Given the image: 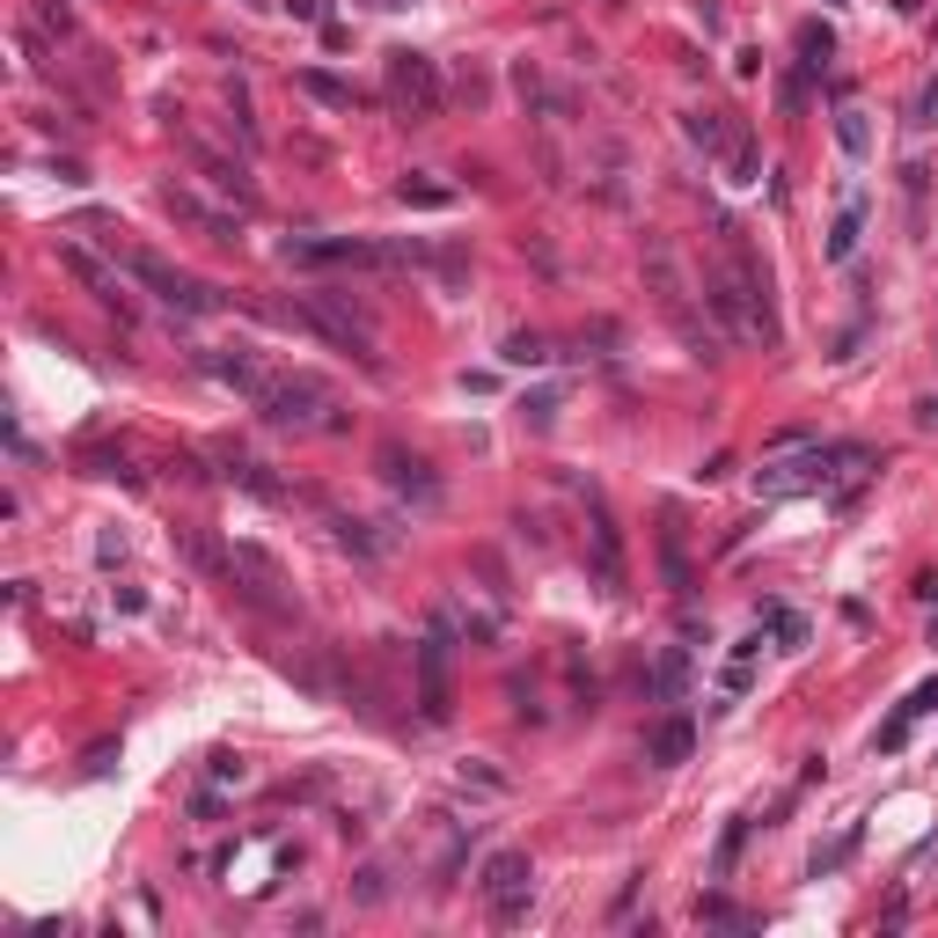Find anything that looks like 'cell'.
Segmentation results:
<instances>
[{
    "label": "cell",
    "instance_id": "obj_1",
    "mask_svg": "<svg viewBox=\"0 0 938 938\" xmlns=\"http://www.w3.org/2000/svg\"><path fill=\"white\" fill-rule=\"evenodd\" d=\"M301 323L316 330V338H330V345L345 352V360H360L367 374H382V352H374V323L360 316V308L345 301V294H301Z\"/></svg>",
    "mask_w": 938,
    "mask_h": 938
},
{
    "label": "cell",
    "instance_id": "obj_2",
    "mask_svg": "<svg viewBox=\"0 0 938 938\" xmlns=\"http://www.w3.org/2000/svg\"><path fill=\"white\" fill-rule=\"evenodd\" d=\"M388 103H396V118L433 125L440 118V66H433L426 52L396 44V52H388Z\"/></svg>",
    "mask_w": 938,
    "mask_h": 938
},
{
    "label": "cell",
    "instance_id": "obj_3",
    "mask_svg": "<svg viewBox=\"0 0 938 938\" xmlns=\"http://www.w3.org/2000/svg\"><path fill=\"white\" fill-rule=\"evenodd\" d=\"M125 271H132L140 286H154V301H169L177 316H213V308H221V294H213V286L191 279V271H177L169 257H154V249H132V257H125Z\"/></svg>",
    "mask_w": 938,
    "mask_h": 938
},
{
    "label": "cell",
    "instance_id": "obj_4",
    "mask_svg": "<svg viewBox=\"0 0 938 938\" xmlns=\"http://www.w3.org/2000/svg\"><path fill=\"white\" fill-rule=\"evenodd\" d=\"M529 880H535V873H529V851H491V857H484L477 895L491 902V924H507V931H513V924L529 917Z\"/></svg>",
    "mask_w": 938,
    "mask_h": 938
},
{
    "label": "cell",
    "instance_id": "obj_5",
    "mask_svg": "<svg viewBox=\"0 0 938 938\" xmlns=\"http://www.w3.org/2000/svg\"><path fill=\"white\" fill-rule=\"evenodd\" d=\"M448 668H455V631H448V616H433V631L418 638V712H426L433 726L455 712V682H448Z\"/></svg>",
    "mask_w": 938,
    "mask_h": 938
},
{
    "label": "cell",
    "instance_id": "obj_6",
    "mask_svg": "<svg viewBox=\"0 0 938 938\" xmlns=\"http://www.w3.org/2000/svg\"><path fill=\"white\" fill-rule=\"evenodd\" d=\"M374 469H382V484L396 491V499H411L418 513H433L440 499H448V484L433 477V462H426V455H411V448H382V455H374Z\"/></svg>",
    "mask_w": 938,
    "mask_h": 938
},
{
    "label": "cell",
    "instance_id": "obj_7",
    "mask_svg": "<svg viewBox=\"0 0 938 938\" xmlns=\"http://www.w3.org/2000/svg\"><path fill=\"white\" fill-rule=\"evenodd\" d=\"M227 572H235V587L249 594V601H257V609H271V616H294V601H286V572L271 565L265 551H257V543H235V551H227Z\"/></svg>",
    "mask_w": 938,
    "mask_h": 938
},
{
    "label": "cell",
    "instance_id": "obj_8",
    "mask_svg": "<svg viewBox=\"0 0 938 938\" xmlns=\"http://www.w3.org/2000/svg\"><path fill=\"white\" fill-rule=\"evenodd\" d=\"M257 404H265V418L271 426H316V411H330V388L323 382H279V388H265V396H257Z\"/></svg>",
    "mask_w": 938,
    "mask_h": 938
},
{
    "label": "cell",
    "instance_id": "obj_9",
    "mask_svg": "<svg viewBox=\"0 0 938 938\" xmlns=\"http://www.w3.org/2000/svg\"><path fill=\"white\" fill-rule=\"evenodd\" d=\"M60 265H66V271H74V279H82V286H88V294H96V301H103V308H118L125 323H132V294H125V286H118V279H110V271H103V265H96V257H88V249H74V243H60Z\"/></svg>",
    "mask_w": 938,
    "mask_h": 938
},
{
    "label": "cell",
    "instance_id": "obj_10",
    "mask_svg": "<svg viewBox=\"0 0 938 938\" xmlns=\"http://www.w3.org/2000/svg\"><path fill=\"white\" fill-rule=\"evenodd\" d=\"M594 579L601 594H623V535H616L609 507H594Z\"/></svg>",
    "mask_w": 938,
    "mask_h": 938
},
{
    "label": "cell",
    "instance_id": "obj_11",
    "mask_svg": "<svg viewBox=\"0 0 938 938\" xmlns=\"http://www.w3.org/2000/svg\"><path fill=\"white\" fill-rule=\"evenodd\" d=\"M162 205H169V213H177V221H191V227H199V235H213V243H235V221H227V213H213V205H205L199 191L169 184V191H162Z\"/></svg>",
    "mask_w": 938,
    "mask_h": 938
},
{
    "label": "cell",
    "instance_id": "obj_12",
    "mask_svg": "<svg viewBox=\"0 0 938 938\" xmlns=\"http://www.w3.org/2000/svg\"><path fill=\"white\" fill-rule=\"evenodd\" d=\"M690 748H696V726H690V718H660V726H653V740H646V755H653L660 770L690 763Z\"/></svg>",
    "mask_w": 938,
    "mask_h": 938
},
{
    "label": "cell",
    "instance_id": "obj_13",
    "mask_svg": "<svg viewBox=\"0 0 938 938\" xmlns=\"http://www.w3.org/2000/svg\"><path fill=\"white\" fill-rule=\"evenodd\" d=\"M227 484H243L249 499H265V507H279V499H286V484L271 477L265 462H249V455H227Z\"/></svg>",
    "mask_w": 938,
    "mask_h": 938
},
{
    "label": "cell",
    "instance_id": "obj_14",
    "mask_svg": "<svg viewBox=\"0 0 938 938\" xmlns=\"http://www.w3.org/2000/svg\"><path fill=\"white\" fill-rule=\"evenodd\" d=\"M199 367H205V374H221V382H227V388H243V396H265V388H271L265 374H257V360H243V352H235V360H227V352H205Z\"/></svg>",
    "mask_w": 938,
    "mask_h": 938
},
{
    "label": "cell",
    "instance_id": "obj_15",
    "mask_svg": "<svg viewBox=\"0 0 938 938\" xmlns=\"http://www.w3.org/2000/svg\"><path fill=\"white\" fill-rule=\"evenodd\" d=\"M931 704H938V682H924V690H917V696H909V704H902V712H895V718H887V726H880V740H873V748H887V755H895V748H902V740H909V726H917V718H924V712H931Z\"/></svg>",
    "mask_w": 938,
    "mask_h": 938
},
{
    "label": "cell",
    "instance_id": "obj_16",
    "mask_svg": "<svg viewBox=\"0 0 938 938\" xmlns=\"http://www.w3.org/2000/svg\"><path fill=\"white\" fill-rule=\"evenodd\" d=\"M857 235H865V199H843V213H836V227H829V265H843V257H851L857 249Z\"/></svg>",
    "mask_w": 938,
    "mask_h": 938
},
{
    "label": "cell",
    "instance_id": "obj_17",
    "mask_svg": "<svg viewBox=\"0 0 938 938\" xmlns=\"http://www.w3.org/2000/svg\"><path fill=\"white\" fill-rule=\"evenodd\" d=\"M191 162L205 169V184H221V191H227L235 205H249V199H257V191H249V177H243L235 162H221V154H205V147H191Z\"/></svg>",
    "mask_w": 938,
    "mask_h": 938
},
{
    "label": "cell",
    "instance_id": "obj_18",
    "mask_svg": "<svg viewBox=\"0 0 938 938\" xmlns=\"http://www.w3.org/2000/svg\"><path fill=\"white\" fill-rule=\"evenodd\" d=\"M682 690H690V646H668L660 668H653V696H660V704H674Z\"/></svg>",
    "mask_w": 938,
    "mask_h": 938
},
{
    "label": "cell",
    "instance_id": "obj_19",
    "mask_svg": "<svg viewBox=\"0 0 938 938\" xmlns=\"http://www.w3.org/2000/svg\"><path fill=\"white\" fill-rule=\"evenodd\" d=\"M660 565H668V587L674 594H690V557H682V529H674V521L660 529Z\"/></svg>",
    "mask_w": 938,
    "mask_h": 938
},
{
    "label": "cell",
    "instance_id": "obj_20",
    "mask_svg": "<svg viewBox=\"0 0 938 938\" xmlns=\"http://www.w3.org/2000/svg\"><path fill=\"white\" fill-rule=\"evenodd\" d=\"M301 88H308L316 103H330V110H352V88L338 82V74H323V66H308V74H301Z\"/></svg>",
    "mask_w": 938,
    "mask_h": 938
},
{
    "label": "cell",
    "instance_id": "obj_21",
    "mask_svg": "<svg viewBox=\"0 0 938 938\" xmlns=\"http://www.w3.org/2000/svg\"><path fill=\"white\" fill-rule=\"evenodd\" d=\"M740 843H748V821H726V836H718V857H712V880H734Z\"/></svg>",
    "mask_w": 938,
    "mask_h": 938
},
{
    "label": "cell",
    "instance_id": "obj_22",
    "mask_svg": "<svg viewBox=\"0 0 938 938\" xmlns=\"http://www.w3.org/2000/svg\"><path fill=\"white\" fill-rule=\"evenodd\" d=\"M330 529H338V543H345V551H360V557H382V551H388L382 535H367V521H345V513H338Z\"/></svg>",
    "mask_w": 938,
    "mask_h": 938
},
{
    "label": "cell",
    "instance_id": "obj_23",
    "mask_svg": "<svg viewBox=\"0 0 938 938\" xmlns=\"http://www.w3.org/2000/svg\"><path fill=\"white\" fill-rule=\"evenodd\" d=\"M857 836H865V829H857V821H851V829H843V836H836V843H829V851H814V865H807V873H814V880H821V873H836L843 857H851V851H857Z\"/></svg>",
    "mask_w": 938,
    "mask_h": 938
},
{
    "label": "cell",
    "instance_id": "obj_24",
    "mask_svg": "<svg viewBox=\"0 0 938 938\" xmlns=\"http://www.w3.org/2000/svg\"><path fill=\"white\" fill-rule=\"evenodd\" d=\"M543 360H551V352H543L535 330H513V338H507V367H543Z\"/></svg>",
    "mask_w": 938,
    "mask_h": 938
},
{
    "label": "cell",
    "instance_id": "obj_25",
    "mask_svg": "<svg viewBox=\"0 0 938 938\" xmlns=\"http://www.w3.org/2000/svg\"><path fill=\"white\" fill-rule=\"evenodd\" d=\"M799 66H807V74H821V66H829V30H821V22H807V30H799Z\"/></svg>",
    "mask_w": 938,
    "mask_h": 938
},
{
    "label": "cell",
    "instance_id": "obj_26",
    "mask_svg": "<svg viewBox=\"0 0 938 938\" xmlns=\"http://www.w3.org/2000/svg\"><path fill=\"white\" fill-rule=\"evenodd\" d=\"M690 140L704 147V154H718V147H726V125H718V110H690Z\"/></svg>",
    "mask_w": 938,
    "mask_h": 938
},
{
    "label": "cell",
    "instance_id": "obj_27",
    "mask_svg": "<svg viewBox=\"0 0 938 938\" xmlns=\"http://www.w3.org/2000/svg\"><path fill=\"white\" fill-rule=\"evenodd\" d=\"M396 199H404V205H448L455 191H448V184H418V177H404V184H396Z\"/></svg>",
    "mask_w": 938,
    "mask_h": 938
},
{
    "label": "cell",
    "instance_id": "obj_28",
    "mask_svg": "<svg viewBox=\"0 0 938 938\" xmlns=\"http://www.w3.org/2000/svg\"><path fill=\"white\" fill-rule=\"evenodd\" d=\"M770 631L785 638V653H799V646H807V616H792V609H770Z\"/></svg>",
    "mask_w": 938,
    "mask_h": 938
},
{
    "label": "cell",
    "instance_id": "obj_29",
    "mask_svg": "<svg viewBox=\"0 0 938 938\" xmlns=\"http://www.w3.org/2000/svg\"><path fill=\"white\" fill-rule=\"evenodd\" d=\"M836 140L843 154H865V110H836Z\"/></svg>",
    "mask_w": 938,
    "mask_h": 938
},
{
    "label": "cell",
    "instance_id": "obj_30",
    "mask_svg": "<svg viewBox=\"0 0 938 938\" xmlns=\"http://www.w3.org/2000/svg\"><path fill=\"white\" fill-rule=\"evenodd\" d=\"M352 895H360V909H382V902H388V873H382V865H367Z\"/></svg>",
    "mask_w": 938,
    "mask_h": 938
},
{
    "label": "cell",
    "instance_id": "obj_31",
    "mask_svg": "<svg viewBox=\"0 0 938 938\" xmlns=\"http://www.w3.org/2000/svg\"><path fill=\"white\" fill-rule=\"evenodd\" d=\"M696 924H748V917H740L726 895H704V902H696Z\"/></svg>",
    "mask_w": 938,
    "mask_h": 938
},
{
    "label": "cell",
    "instance_id": "obj_32",
    "mask_svg": "<svg viewBox=\"0 0 938 938\" xmlns=\"http://www.w3.org/2000/svg\"><path fill=\"white\" fill-rule=\"evenodd\" d=\"M205 777H213V785H243L249 770H243V755H227V748H221V755H213V770H205Z\"/></svg>",
    "mask_w": 938,
    "mask_h": 938
},
{
    "label": "cell",
    "instance_id": "obj_33",
    "mask_svg": "<svg viewBox=\"0 0 938 938\" xmlns=\"http://www.w3.org/2000/svg\"><path fill=\"white\" fill-rule=\"evenodd\" d=\"M909 125H917V132H931V125H938V82H924V96H917V118H909Z\"/></svg>",
    "mask_w": 938,
    "mask_h": 938
},
{
    "label": "cell",
    "instance_id": "obj_34",
    "mask_svg": "<svg viewBox=\"0 0 938 938\" xmlns=\"http://www.w3.org/2000/svg\"><path fill=\"white\" fill-rule=\"evenodd\" d=\"M551 411H557V396H529V404H521V418H535V426H551Z\"/></svg>",
    "mask_w": 938,
    "mask_h": 938
},
{
    "label": "cell",
    "instance_id": "obj_35",
    "mask_svg": "<svg viewBox=\"0 0 938 938\" xmlns=\"http://www.w3.org/2000/svg\"><path fill=\"white\" fill-rule=\"evenodd\" d=\"M286 15L294 22H323V0H286Z\"/></svg>",
    "mask_w": 938,
    "mask_h": 938
},
{
    "label": "cell",
    "instance_id": "obj_36",
    "mask_svg": "<svg viewBox=\"0 0 938 938\" xmlns=\"http://www.w3.org/2000/svg\"><path fill=\"white\" fill-rule=\"evenodd\" d=\"M917 418H924V426H938V396H931V404H924V411H917Z\"/></svg>",
    "mask_w": 938,
    "mask_h": 938
},
{
    "label": "cell",
    "instance_id": "obj_37",
    "mask_svg": "<svg viewBox=\"0 0 938 938\" xmlns=\"http://www.w3.org/2000/svg\"><path fill=\"white\" fill-rule=\"evenodd\" d=\"M367 8H404V0H367Z\"/></svg>",
    "mask_w": 938,
    "mask_h": 938
},
{
    "label": "cell",
    "instance_id": "obj_38",
    "mask_svg": "<svg viewBox=\"0 0 938 938\" xmlns=\"http://www.w3.org/2000/svg\"><path fill=\"white\" fill-rule=\"evenodd\" d=\"M931 646H938V616H931Z\"/></svg>",
    "mask_w": 938,
    "mask_h": 938
}]
</instances>
